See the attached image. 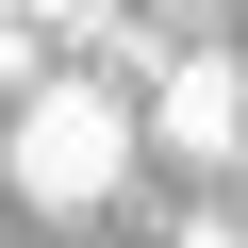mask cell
I'll list each match as a JSON object with an SVG mask.
<instances>
[{"label": "cell", "mask_w": 248, "mask_h": 248, "mask_svg": "<svg viewBox=\"0 0 248 248\" xmlns=\"http://www.w3.org/2000/svg\"><path fill=\"white\" fill-rule=\"evenodd\" d=\"M33 33H116V17H99V0H33Z\"/></svg>", "instance_id": "obj_4"}, {"label": "cell", "mask_w": 248, "mask_h": 248, "mask_svg": "<svg viewBox=\"0 0 248 248\" xmlns=\"http://www.w3.org/2000/svg\"><path fill=\"white\" fill-rule=\"evenodd\" d=\"M33 83V0H0V99Z\"/></svg>", "instance_id": "obj_3"}, {"label": "cell", "mask_w": 248, "mask_h": 248, "mask_svg": "<svg viewBox=\"0 0 248 248\" xmlns=\"http://www.w3.org/2000/svg\"><path fill=\"white\" fill-rule=\"evenodd\" d=\"M182 248H248V232H232V215H199V232H182Z\"/></svg>", "instance_id": "obj_5"}, {"label": "cell", "mask_w": 248, "mask_h": 248, "mask_svg": "<svg viewBox=\"0 0 248 248\" xmlns=\"http://www.w3.org/2000/svg\"><path fill=\"white\" fill-rule=\"evenodd\" d=\"M133 83H99V66H33L17 116H0V182H17L33 215H99L116 182H133Z\"/></svg>", "instance_id": "obj_1"}, {"label": "cell", "mask_w": 248, "mask_h": 248, "mask_svg": "<svg viewBox=\"0 0 248 248\" xmlns=\"http://www.w3.org/2000/svg\"><path fill=\"white\" fill-rule=\"evenodd\" d=\"M166 17H215V0H166Z\"/></svg>", "instance_id": "obj_6"}, {"label": "cell", "mask_w": 248, "mask_h": 248, "mask_svg": "<svg viewBox=\"0 0 248 248\" xmlns=\"http://www.w3.org/2000/svg\"><path fill=\"white\" fill-rule=\"evenodd\" d=\"M149 133H166L182 166H232V149H248V66H232V50H182V66H149Z\"/></svg>", "instance_id": "obj_2"}]
</instances>
